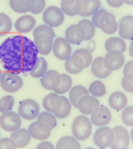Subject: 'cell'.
Instances as JSON below:
<instances>
[{"mask_svg": "<svg viewBox=\"0 0 133 149\" xmlns=\"http://www.w3.org/2000/svg\"><path fill=\"white\" fill-rule=\"evenodd\" d=\"M38 50L34 41L22 35L8 37L0 44V62L5 70L26 74L38 60Z\"/></svg>", "mask_w": 133, "mask_h": 149, "instance_id": "6da1fadb", "label": "cell"}, {"mask_svg": "<svg viewBox=\"0 0 133 149\" xmlns=\"http://www.w3.org/2000/svg\"><path fill=\"white\" fill-rule=\"evenodd\" d=\"M72 133L78 141H85L92 134V124L87 116H78L72 124Z\"/></svg>", "mask_w": 133, "mask_h": 149, "instance_id": "7a4b0ae2", "label": "cell"}, {"mask_svg": "<svg viewBox=\"0 0 133 149\" xmlns=\"http://www.w3.org/2000/svg\"><path fill=\"white\" fill-rule=\"evenodd\" d=\"M0 85L7 93H15L23 87V79L15 72L5 70L0 78Z\"/></svg>", "mask_w": 133, "mask_h": 149, "instance_id": "3957f363", "label": "cell"}, {"mask_svg": "<svg viewBox=\"0 0 133 149\" xmlns=\"http://www.w3.org/2000/svg\"><path fill=\"white\" fill-rule=\"evenodd\" d=\"M115 139V134L113 129L108 126L99 127L93 135V140L95 145L100 149H106L113 144Z\"/></svg>", "mask_w": 133, "mask_h": 149, "instance_id": "277c9868", "label": "cell"}, {"mask_svg": "<svg viewBox=\"0 0 133 149\" xmlns=\"http://www.w3.org/2000/svg\"><path fill=\"white\" fill-rule=\"evenodd\" d=\"M19 116L27 120H32L38 118L40 113V106L35 100L25 99L20 102Z\"/></svg>", "mask_w": 133, "mask_h": 149, "instance_id": "5b68a950", "label": "cell"}, {"mask_svg": "<svg viewBox=\"0 0 133 149\" xmlns=\"http://www.w3.org/2000/svg\"><path fill=\"white\" fill-rule=\"evenodd\" d=\"M42 19L45 25L50 28H57L64 21V13L57 6H49L44 9Z\"/></svg>", "mask_w": 133, "mask_h": 149, "instance_id": "8992f818", "label": "cell"}, {"mask_svg": "<svg viewBox=\"0 0 133 149\" xmlns=\"http://www.w3.org/2000/svg\"><path fill=\"white\" fill-rule=\"evenodd\" d=\"M100 8V0H77L75 3L76 15L87 17Z\"/></svg>", "mask_w": 133, "mask_h": 149, "instance_id": "52a82bcc", "label": "cell"}, {"mask_svg": "<svg viewBox=\"0 0 133 149\" xmlns=\"http://www.w3.org/2000/svg\"><path fill=\"white\" fill-rule=\"evenodd\" d=\"M19 113L13 111H8L1 113L0 116V127L6 132L13 133L21 128L22 120Z\"/></svg>", "mask_w": 133, "mask_h": 149, "instance_id": "ba28073f", "label": "cell"}, {"mask_svg": "<svg viewBox=\"0 0 133 149\" xmlns=\"http://www.w3.org/2000/svg\"><path fill=\"white\" fill-rule=\"evenodd\" d=\"M52 52L54 56L60 60H66L72 54V46L66 38H56L52 45Z\"/></svg>", "mask_w": 133, "mask_h": 149, "instance_id": "9c48e42d", "label": "cell"}, {"mask_svg": "<svg viewBox=\"0 0 133 149\" xmlns=\"http://www.w3.org/2000/svg\"><path fill=\"white\" fill-rule=\"evenodd\" d=\"M28 131H29L31 137H33L36 140H40V141L47 140L49 138L50 134H51V129L45 123L38 120L30 125Z\"/></svg>", "mask_w": 133, "mask_h": 149, "instance_id": "30bf717a", "label": "cell"}, {"mask_svg": "<svg viewBox=\"0 0 133 149\" xmlns=\"http://www.w3.org/2000/svg\"><path fill=\"white\" fill-rule=\"evenodd\" d=\"M99 106L100 104L97 98L90 94L82 96L77 102V108L84 116H90Z\"/></svg>", "mask_w": 133, "mask_h": 149, "instance_id": "8fae6325", "label": "cell"}, {"mask_svg": "<svg viewBox=\"0 0 133 149\" xmlns=\"http://www.w3.org/2000/svg\"><path fill=\"white\" fill-rule=\"evenodd\" d=\"M104 64L106 70H111V72L120 70L125 64L124 53L119 51L108 52L104 57Z\"/></svg>", "mask_w": 133, "mask_h": 149, "instance_id": "7c38bea8", "label": "cell"}, {"mask_svg": "<svg viewBox=\"0 0 133 149\" xmlns=\"http://www.w3.org/2000/svg\"><path fill=\"white\" fill-rule=\"evenodd\" d=\"M54 37L48 34H39L34 36V44L38 50V53L41 55H48L52 51Z\"/></svg>", "mask_w": 133, "mask_h": 149, "instance_id": "4fadbf2b", "label": "cell"}, {"mask_svg": "<svg viewBox=\"0 0 133 149\" xmlns=\"http://www.w3.org/2000/svg\"><path fill=\"white\" fill-rule=\"evenodd\" d=\"M113 131L115 134V139L110 148L122 149L128 147L129 143H130V136H129V132L126 130V128H124L123 126H116L113 129Z\"/></svg>", "mask_w": 133, "mask_h": 149, "instance_id": "5bb4252c", "label": "cell"}, {"mask_svg": "<svg viewBox=\"0 0 133 149\" xmlns=\"http://www.w3.org/2000/svg\"><path fill=\"white\" fill-rule=\"evenodd\" d=\"M64 38L71 45H79L85 41V32L79 24L72 25L64 32Z\"/></svg>", "mask_w": 133, "mask_h": 149, "instance_id": "9a60e30c", "label": "cell"}, {"mask_svg": "<svg viewBox=\"0 0 133 149\" xmlns=\"http://www.w3.org/2000/svg\"><path fill=\"white\" fill-rule=\"evenodd\" d=\"M90 122L92 125L96 127H104L108 126V124L112 120V113L110 109L106 106H99L97 107L91 114Z\"/></svg>", "mask_w": 133, "mask_h": 149, "instance_id": "2e32d148", "label": "cell"}, {"mask_svg": "<svg viewBox=\"0 0 133 149\" xmlns=\"http://www.w3.org/2000/svg\"><path fill=\"white\" fill-rule=\"evenodd\" d=\"M60 81H62V74H60L57 70H47L41 78V85L44 89L54 91L60 86Z\"/></svg>", "mask_w": 133, "mask_h": 149, "instance_id": "e0dca14e", "label": "cell"}, {"mask_svg": "<svg viewBox=\"0 0 133 149\" xmlns=\"http://www.w3.org/2000/svg\"><path fill=\"white\" fill-rule=\"evenodd\" d=\"M118 32L123 40L133 39V15H126L118 23Z\"/></svg>", "mask_w": 133, "mask_h": 149, "instance_id": "ac0fdd59", "label": "cell"}, {"mask_svg": "<svg viewBox=\"0 0 133 149\" xmlns=\"http://www.w3.org/2000/svg\"><path fill=\"white\" fill-rule=\"evenodd\" d=\"M36 27V19L33 15H24L20 17L15 23V29L22 34H27L33 31Z\"/></svg>", "mask_w": 133, "mask_h": 149, "instance_id": "d6986e66", "label": "cell"}, {"mask_svg": "<svg viewBox=\"0 0 133 149\" xmlns=\"http://www.w3.org/2000/svg\"><path fill=\"white\" fill-rule=\"evenodd\" d=\"M118 22L113 13L106 11L100 19L99 29L106 35H112L118 31Z\"/></svg>", "mask_w": 133, "mask_h": 149, "instance_id": "ffe728a7", "label": "cell"}, {"mask_svg": "<svg viewBox=\"0 0 133 149\" xmlns=\"http://www.w3.org/2000/svg\"><path fill=\"white\" fill-rule=\"evenodd\" d=\"M64 68L69 74H77L81 72L85 68L84 61L79 55L77 54H71L69 57L64 60Z\"/></svg>", "mask_w": 133, "mask_h": 149, "instance_id": "44dd1931", "label": "cell"}, {"mask_svg": "<svg viewBox=\"0 0 133 149\" xmlns=\"http://www.w3.org/2000/svg\"><path fill=\"white\" fill-rule=\"evenodd\" d=\"M31 138L32 137L30 135L29 131L21 128L15 132L11 133L10 137H9L11 143L15 148H23V147L27 146L31 141Z\"/></svg>", "mask_w": 133, "mask_h": 149, "instance_id": "7402d4cb", "label": "cell"}, {"mask_svg": "<svg viewBox=\"0 0 133 149\" xmlns=\"http://www.w3.org/2000/svg\"><path fill=\"white\" fill-rule=\"evenodd\" d=\"M62 105V96L56 93H49L46 95L43 99V107L46 111H49L51 113H56L60 109Z\"/></svg>", "mask_w": 133, "mask_h": 149, "instance_id": "603a6c76", "label": "cell"}, {"mask_svg": "<svg viewBox=\"0 0 133 149\" xmlns=\"http://www.w3.org/2000/svg\"><path fill=\"white\" fill-rule=\"evenodd\" d=\"M90 66H91V72L93 74V76L98 78V79H106L112 74V72L106 70V66H104V57L102 56H98V57L94 58L92 60Z\"/></svg>", "mask_w": 133, "mask_h": 149, "instance_id": "cb8c5ba5", "label": "cell"}, {"mask_svg": "<svg viewBox=\"0 0 133 149\" xmlns=\"http://www.w3.org/2000/svg\"><path fill=\"white\" fill-rule=\"evenodd\" d=\"M108 104L114 110L120 111L127 106V97L123 92L116 91L111 94L108 98Z\"/></svg>", "mask_w": 133, "mask_h": 149, "instance_id": "d4e9b609", "label": "cell"}, {"mask_svg": "<svg viewBox=\"0 0 133 149\" xmlns=\"http://www.w3.org/2000/svg\"><path fill=\"white\" fill-rule=\"evenodd\" d=\"M35 0H9V5L13 11L18 13H26L32 10Z\"/></svg>", "mask_w": 133, "mask_h": 149, "instance_id": "484cf974", "label": "cell"}, {"mask_svg": "<svg viewBox=\"0 0 133 149\" xmlns=\"http://www.w3.org/2000/svg\"><path fill=\"white\" fill-rule=\"evenodd\" d=\"M104 47L108 52L110 51H119L124 53L127 49L126 42L120 37H112L108 39L104 43Z\"/></svg>", "mask_w": 133, "mask_h": 149, "instance_id": "4316f807", "label": "cell"}, {"mask_svg": "<svg viewBox=\"0 0 133 149\" xmlns=\"http://www.w3.org/2000/svg\"><path fill=\"white\" fill-rule=\"evenodd\" d=\"M55 149H81V146L75 137L64 136L57 141Z\"/></svg>", "mask_w": 133, "mask_h": 149, "instance_id": "83f0119b", "label": "cell"}, {"mask_svg": "<svg viewBox=\"0 0 133 149\" xmlns=\"http://www.w3.org/2000/svg\"><path fill=\"white\" fill-rule=\"evenodd\" d=\"M69 92H70L69 100H70V102H71L72 106H74V107H77L78 100H79L82 96L89 94L88 89H86V88L84 87V86H82V85L74 86V87L71 88V90H70Z\"/></svg>", "mask_w": 133, "mask_h": 149, "instance_id": "f1b7e54d", "label": "cell"}, {"mask_svg": "<svg viewBox=\"0 0 133 149\" xmlns=\"http://www.w3.org/2000/svg\"><path fill=\"white\" fill-rule=\"evenodd\" d=\"M48 70V64L45 58L43 57H38V60L34 68L30 70V76L33 78H40L41 79L43 77L45 72Z\"/></svg>", "mask_w": 133, "mask_h": 149, "instance_id": "f546056e", "label": "cell"}, {"mask_svg": "<svg viewBox=\"0 0 133 149\" xmlns=\"http://www.w3.org/2000/svg\"><path fill=\"white\" fill-rule=\"evenodd\" d=\"M72 84H73V81H72V78L70 77V74H62V81H60V86L54 90V93L58 94V95H64L71 90Z\"/></svg>", "mask_w": 133, "mask_h": 149, "instance_id": "4dcf8cb0", "label": "cell"}, {"mask_svg": "<svg viewBox=\"0 0 133 149\" xmlns=\"http://www.w3.org/2000/svg\"><path fill=\"white\" fill-rule=\"evenodd\" d=\"M88 92H89L90 95L97 98V97H102V96L106 95V89L104 84L102 82H100L99 80H97V81H94L90 84L89 88H88Z\"/></svg>", "mask_w": 133, "mask_h": 149, "instance_id": "1f68e13d", "label": "cell"}, {"mask_svg": "<svg viewBox=\"0 0 133 149\" xmlns=\"http://www.w3.org/2000/svg\"><path fill=\"white\" fill-rule=\"evenodd\" d=\"M13 22L11 19L5 13H0V37L5 36L11 31Z\"/></svg>", "mask_w": 133, "mask_h": 149, "instance_id": "d6a6232c", "label": "cell"}, {"mask_svg": "<svg viewBox=\"0 0 133 149\" xmlns=\"http://www.w3.org/2000/svg\"><path fill=\"white\" fill-rule=\"evenodd\" d=\"M79 25L83 28L85 32V41L92 40V38L95 35V26L92 24V22L87 19H84L80 21Z\"/></svg>", "mask_w": 133, "mask_h": 149, "instance_id": "836d02e7", "label": "cell"}, {"mask_svg": "<svg viewBox=\"0 0 133 149\" xmlns=\"http://www.w3.org/2000/svg\"><path fill=\"white\" fill-rule=\"evenodd\" d=\"M62 96V105L60 107V109L58 110L56 113H54L55 118H66V116H69V114L71 113V110H72V104L70 102L69 98L64 97V96Z\"/></svg>", "mask_w": 133, "mask_h": 149, "instance_id": "e575fe53", "label": "cell"}, {"mask_svg": "<svg viewBox=\"0 0 133 149\" xmlns=\"http://www.w3.org/2000/svg\"><path fill=\"white\" fill-rule=\"evenodd\" d=\"M38 120H41V122L45 123L46 125H47L48 127H49L50 129H54L56 127V118L55 116H54L53 113H51V112L49 111H42L39 113V116H38L37 118Z\"/></svg>", "mask_w": 133, "mask_h": 149, "instance_id": "d590c367", "label": "cell"}, {"mask_svg": "<svg viewBox=\"0 0 133 149\" xmlns=\"http://www.w3.org/2000/svg\"><path fill=\"white\" fill-rule=\"evenodd\" d=\"M77 0H62L60 1V9L68 17H75V3Z\"/></svg>", "mask_w": 133, "mask_h": 149, "instance_id": "8d00e7d4", "label": "cell"}, {"mask_svg": "<svg viewBox=\"0 0 133 149\" xmlns=\"http://www.w3.org/2000/svg\"><path fill=\"white\" fill-rule=\"evenodd\" d=\"M13 105H15V98L11 95L3 96L0 99V112L4 113V112L11 111Z\"/></svg>", "mask_w": 133, "mask_h": 149, "instance_id": "74e56055", "label": "cell"}, {"mask_svg": "<svg viewBox=\"0 0 133 149\" xmlns=\"http://www.w3.org/2000/svg\"><path fill=\"white\" fill-rule=\"evenodd\" d=\"M121 118L123 124L127 127H133V106H126L122 110Z\"/></svg>", "mask_w": 133, "mask_h": 149, "instance_id": "f35d334b", "label": "cell"}, {"mask_svg": "<svg viewBox=\"0 0 133 149\" xmlns=\"http://www.w3.org/2000/svg\"><path fill=\"white\" fill-rule=\"evenodd\" d=\"M75 54H77V55H79L80 57L83 59L84 61V66L85 68H88V66H90V64H91L92 60H93V57H92V53L89 51V50L87 49H78L76 50L75 52H74Z\"/></svg>", "mask_w": 133, "mask_h": 149, "instance_id": "ab89813d", "label": "cell"}, {"mask_svg": "<svg viewBox=\"0 0 133 149\" xmlns=\"http://www.w3.org/2000/svg\"><path fill=\"white\" fill-rule=\"evenodd\" d=\"M39 34H48V35L55 37V33H54L53 29L47 25H40L35 27V29L33 30V36H37Z\"/></svg>", "mask_w": 133, "mask_h": 149, "instance_id": "60d3db41", "label": "cell"}, {"mask_svg": "<svg viewBox=\"0 0 133 149\" xmlns=\"http://www.w3.org/2000/svg\"><path fill=\"white\" fill-rule=\"evenodd\" d=\"M123 74H124L125 79H127L128 81L133 82V60L126 62L124 64V68H123Z\"/></svg>", "mask_w": 133, "mask_h": 149, "instance_id": "b9f144b4", "label": "cell"}, {"mask_svg": "<svg viewBox=\"0 0 133 149\" xmlns=\"http://www.w3.org/2000/svg\"><path fill=\"white\" fill-rule=\"evenodd\" d=\"M45 0H35V4H34V7L32 8L31 13L33 15H39V13H43L44 9H45Z\"/></svg>", "mask_w": 133, "mask_h": 149, "instance_id": "7bdbcfd3", "label": "cell"}, {"mask_svg": "<svg viewBox=\"0 0 133 149\" xmlns=\"http://www.w3.org/2000/svg\"><path fill=\"white\" fill-rule=\"evenodd\" d=\"M106 13V9H102L99 8L96 13H94L92 15V24L95 26V28H99V24H100V19H102V15Z\"/></svg>", "mask_w": 133, "mask_h": 149, "instance_id": "ee69618b", "label": "cell"}, {"mask_svg": "<svg viewBox=\"0 0 133 149\" xmlns=\"http://www.w3.org/2000/svg\"><path fill=\"white\" fill-rule=\"evenodd\" d=\"M0 149H17L11 143L9 138H1L0 139Z\"/></svg>", "mask_w": 133, "mask_h": 149, "instance_id": "f6af8a7d", "label": "cell"}, {"mask_svg": "<svg viewBox=\"0 0 133 149\" xmlns=\"http://www.w3.org/2000/svg\"><path fill=\"white\" fill-rule=\"evenodd\" d=\"M121 84H122V87H123V89H124L125 91L129 92V93H133V82L128 81L127 79L123 78Z\"/></svg>", "mask_w": 133, "mask_h": 149, "instance_id": "bcb514c9", "label": "cell"}, {"mask_svg": "<svg viewBox=\"0 0 133 149\" xmlns=\"http://www.w3.org/2000/svg\"><path fill=\"white\" fill-rule=\"evenodd\" d=\"M36 149H55V147L53 146V144H52L51 142L44 140V141H41V142L38 144Z\"/></svg>", "mask_w": 133, "mask_h": 149, "instance_id": "7dc6e473", "label": "cell"}, {"mask_svg": "<svg viewBox=\"0 0 133 149\" xmlns=\"http://www.w3.org/2000/svg\"><path fill=\"white\" fill-rule=\"evenodd\" d=\"M106 1L111 7H114V8H119L124 4L123 0H106Z\"/></svg>", "mask_w": 133, "mask_h": 149, "instance_id": "c3c4849f", "label": "cell"}, {"mask_svg": "<svg viewBox=\"0 0 133 149\" xmlns=\"http://www.w3.org/2000/svg\"><path fill=\"white\" fill-rule=\"evenodd\" d=\"M95 45H96L95 41H93V40H90L89 43H88V45H87V48H86V49L89 50V51L92 53V52L94 51V49H95Z\"/></svg>", "mask_w": 133, "mask_h": 149, "instance_id": "681fc988", "label": "cell"}, {"mask_svg": "<svg viewBox=\"0 0 133 149\" xmlns=\"http://www.w3.org/2000/svg\"><path fill=\"white\" fill-rule=\"evenodd\" d=\"M129 53H130V56L133 58V40L130 43V46H129Z\"/></svg>", "mask_w": 133, "mask_h": 149, "instance_id": "f907efd6", "label": "cell"}, {"mask_svg": "<svg viewBox=\"0 0 133 149\" xmlns=\"http://www.w3.org/2000/svg\"><path fill=\"white\" fill-rule=\"evenodd\" d=\"M123 1L128 5H133V0H123Z\"/></svg>", "mask_w": 133, "mask_h": 149, "instance_id": "816d5d0a", "label": "cell"}, {"mask_svg": "<svg viewBox=\"0 0 133 149\" xmlns=\"http://www.w3.org/2000/svg\"><path fill=\"white\" fill-rule=\"evenodd\" d=\"M129 136H130V140L133 142V128L131 129V131L129 132Z\"/></svg>", "mask_w": 133, "mask_h": 149, "instance_id": "f5cc1de1", "label": "cell"}, {"mask_svg": "<svg viewBox=\"0 0 133 149\" xmlns=\"http://www.w3.org/2000/svg\"><path fill=\"white\" fill-rule=\"evenodd\" d=\"M85 149H95V148H92V147H87V148H85Z\"/></svg>", "mask_w": 133, "mask_h": 149, "instance_id": "db71d44e", "label": "cell"}, {"mask_svg": "<svg viewBox=\"0 0 133 149\" xmlns=\"http://www.w3.org/2000/svg\"><path fill=\"white\" fill-rule=\"evenodd\" d=\"M1 74H2V72H1V70H0V78H1Z\"/></svg>", "mask_w": 133, "mask_h": 149, "instance_id": "11a10c76", "label": "cell"}, {"mask_svg": "<svg viewBox=\"0 0 133 149\" xmlns=\"http://www.w3.org/2000/svg\"><path fill=\"white\" fill-rule=\"evenodd\" d=\"M122 149H130V148H127V147H126V148H122Z\"/></svg>", "mask_w": 133, "mask_h": 149, "instance_id": "9f6ffc18", "label": "cell"}, {"mask_svg": "<svg viewBox=\"0 0 133 149\" xmlns=\"http://www.w3.org/2000/svg\"><path fill=\"white\" fill-rule=\"evenodd\" d=\"M0 139H1V134H0Z\"/></svg>", "mask_w": 133, "mask_h": 149, "instance_id": "6f0895ef", "label": "cell"}]
</instances>
